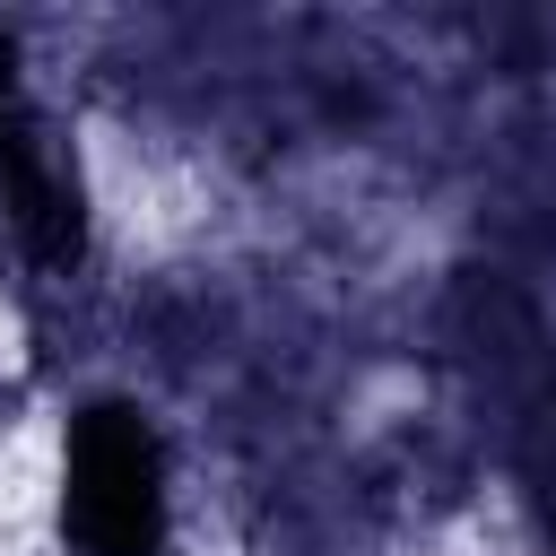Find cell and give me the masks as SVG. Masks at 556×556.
Masks as SVG:
<instances>
[{"instance_id": "277c9868", "label": "cell", "mask_w": 556, "mask_h": 556, "mask_svg": "<svg viewBox=\"0 0 556 556\" xmlns=\"http://www.w3.org/2000/svg\"><path fill=\"white\" fill-rule=\"evenodd\" d=\"M9 87H17V35L0 26V104H9Z\"/></svg>"}, {"instance_id": "6da1fadb", "label": "cell", "mask_w": 556, "mask_h": 556, "mask_svg": "<svg viewBox=\"0 0 556 556\" xmlns=\"http://www.w3.org/2000/svg\"><path fill=\"white\" fill-rule=\"evenodd\" d=\"M165 434L148 400L96 391L61 417V547L70 556H165Z\"/></svg>"}, {"instance_id": "3957f363", "label": "cell", "mask_w": 556, "mask_h": 556, "mask_svg": "<svg viewBox=\"0 0 556 556\" xmlns=\"http://www.w3.org/2000/svg\"><path fill=\"white\" fill-rule=\"evenodd\" d=\"M26 417H35V382H26L17 365H0V443H9Z\"/></svg>"}, {"instance_id": "7a4b0ae2", "label": "cell", "mask_w": 556, "mask_h": 556, "mask_svg": "<svg viewBox=\"0 0 556 556\" xmlns=\"http://www.w3.org/2000/svg\"><path fill=\"white\" fill-rule=\"evenodd\" d=\"M0 182H9V217L17 235L35 243V261L70 269L87 252V191H78V165L52 148V139H0Z\"/></svg>"}]
</instances>
